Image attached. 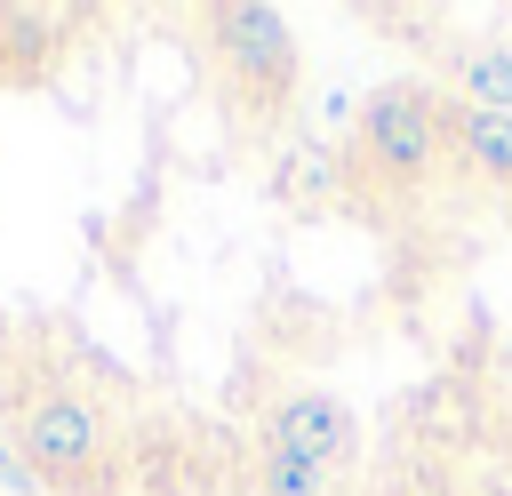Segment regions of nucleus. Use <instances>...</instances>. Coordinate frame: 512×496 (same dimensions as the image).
Returning a JSON list of instances; mask_svg holds the SVG:
<instances>
[{"label": "nucleus", "mask_w": 512, "mask_h": 496, "mask_svg": "<svg viewBox=\"0 0 512 496\" xmlns=\"http://www.w3.org/2000/svg\"><path fill=\"white\" fill-rule=\"evenodd\" d=\"M104 440H112L104 408H96V400H72V392H40V400L16 408V424H8V448H16L48 488L80 480V472L104 456Z\"/></svg>", "instance_id": "f257e3e1"}, {"label": "nucleus", "mask_w": 512, "mask_h": 496, "mask_svg": "<svg viewBox=\"0 0 512 496\" xmlns=\"http://www.w3.org/2000/svg\"><path fill=\"white\" fill-rule=\"evenodd\" d=\"M208 32H216L224 72H232L256 104H280V96L296 88V32H288L280 8H264V0H224V8H208Z\"/></svg>", "instance_id": "f03ea898"}, {"label": "nucleus", "mask_w": 512, "mask_h": 496, "mask_svg": "<svg viewBox=\"0 0 512 496\" xmlns=\"http://www.w3.org/2000/svg\"><path fill=\"white\" fill-rule=\"evenodd\" d=\"M440 120H448V104L424 80H392L360 104V144L384 176H424L432 152H440Z\"/></svg>", "instance_id": "7ed1b4c3"}, {"label": "nucleus", "mask_w": 512, "mask_h": 496, "mask_svg": "<svg viewBox=\"0 0 512 496\" xmlns=\"http://www.w3.org/2000/svg\"><path fill=\"white\" fill-rule=\"evenodd\" d=\"M264 448L304 456V464H344V456L360 448V424H352V408H344L336 392H288V400H272V416H264Z\"/></svg>", "instance_id": "20e7f679"}, {"label": "nucleus", "mask_w": 512, "mask_h": 496, "mask_svg": "<svg viewBox=\"0 0 512 496\" xmlns=\"http://www.w3.org/2000/svg\"><path fill=\"white\" fill-rule=\"evenodd\" d=\"M448 72H456V104L512 112V40H472V48H448Z\"/></svg>", "instance_id": "39448f33"}, {"label": "nucleus", "mask_w": 512, "mask_h": 496, "mask_svg": "<svg viewBox=\"0 0 512 496\" xmlns=\"http://www.w3.org/2000/svg\"><path fill=\"white\" fill-rule=\"evenodd\" d=\"M448 128H456V152L480 168V176H496V184H512V112H480V104H448Z\"/></svg>", "instance_id": "423d86ee"}, {"label": "nucleus", "mask_w": 512, "mask_h": 496, "mask_svg": "<svg viewBox=\"0 0 512 496\" xmlns=\"http://www.w3.org/2000/svg\"><path fill=\"white\" fill-rule=\"evenodd\" d=\"M256 496H328V464H304V456L264 448V464H256Z\"/></svg>", "instance_id": "0eeeda50"}, {"label": "nucleus", "mask_w": 512, "mask_h": 496, "mask_svg": "<svg viewBox=\"0 0 512 496\" xmlns=\"http://www.w3.org/2000/svg\"><path fill=\"white\" fill-rule=\"evenodd\" d=\"M280 192H296L304 208H320V200L336 192V160H328V152H296V168L280 176Z\"/></svg>", "instance_id": "6e6552de"}, {"label": "nucleus", "mask_w": 512, "mask_h": 496, "mask_svg": "<svg viewBox=\"0 0 512 496\" xmlns=\"http://www.w3.org/2000/svg\"><path fill=\"white\" fill-rule=\"evenodd\" d=\"M0 488H16V496H32V488H48V480H40V472H32V464H24V456H16L8 440H0Z\"/></svg>", "instance_id": "1a4fd4ad"}]
</instances>
